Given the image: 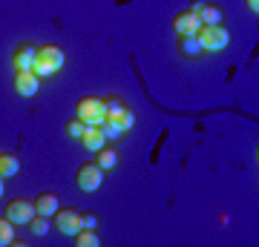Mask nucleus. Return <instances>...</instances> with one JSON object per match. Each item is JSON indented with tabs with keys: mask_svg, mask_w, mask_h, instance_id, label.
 <instances>
[{
	"mask_svg": "<svg viewBox=\"0 0 259 247\" xmlns=\"http://www.w3.org/2000/svg\"><path fill=\"white\" fill-rule=\"evenodd\" d=\"M66 55L64 49L58 43H44L37 46V55H35V64H32V72L37 75V78H52V75L64 66Z\"/></svg>",
	"mask_w": 259,
	"mask_h": 247,
	"instance_id": "obj_1",
	"label": "nucleus"
},
{
	"mask_svg": "<svg viewBox=\"0 0 259 247\" xmlns=\"http://www.w3.org/2000/svg\"><path fill=\"white\" fill-rule=\"evenodd\" d=\"M196 37H199V43H202L204 52H222L225 46L231 43V32L222 23H202L199 32H196Z\"/></svg>",
	"mask_w": 259,
	"mask_h": 247,
	"instance_id": "obj_2",
	"label": "nucleus"
},
{
	"mask_svg": "<svg viewBox=\"0 0 259 247\" xmlns=\"http://www.w3.org/2000/svg\"><path fill=\"white\" fill-rule=\"evenodd\" d=\"M75 115H78L83 124H98V127H101L104 118H107V104H104V98H98V95H87V98L78 101Z\"/></svg>",
	"mask_w": 259,
	"mask_h": 247,
	"instance_id": "obj_3",
	"label": "nucleus"
},
{
	"mask_svg": "<svg viewBox=\"0 0 259 247\" xmlns=\"http://www.w3.org/2000/svg\"><path fill=\"white\" fill-rule=\"evenodd\" d=\"M75 181H78V187H81L83 192H95V190L104 184V170L95 164V161H87V164L78 167Z\"/></svg>",
	"mask_w": 259,
	"mask_h": 247,
	"instance_id": "obj_4",
	"label": "nucleus"
},
{
	"mask_svg": "<svg viewBox=\"0 0 259 247\" xmlns=\"http://www.w3.org/2000/svg\"><path fill=\"white\" fill-rule=\"evenodd\" d=\"M3 216H6L15 227L29 224L32 216H35V202H29V199H12V202L6 204V213H3Z\"/></svg>",
	"mask_w": 259,
	"mask_h": 247,
	"instance_id": "obj_5",
	"label": "nucleus"
},
{
	"mask_svg": "<svg viewBox=\"0 0 259 247\" xmlns=\"http://www.w3.org/2000/svg\"><path fill=\"white\" fill-rule=\"evenodd\" d=\"M55 227L64 233V236H75L81 230V213L72 210V207H58L55 210Z\"/></svg>",
	"mask_w": 259,
	"mask_h": 247,
	"instance_id": "obj_6",
	"label": "nucleus"
},
{
	"mask_svg": "<svg viewBox=\"0 0 259 247\" xmlns=\"http://www.w3.org/2000/svg\"><path fill=\"white\" fill-rule=\"evenodd\" d=\"M35 55H37V43L20 40V43L15 46V52H12V64H15V69H32Z\"/></svg>",
	"mask_w": 259,
	"mask_h": 247,
	"instance_id": "obj_7",
	"label": "nucleus"
},
{
	"mask_svg": "<svg viewBox=\"0 0 259 247\" xmlns=\"http://www.w3.org/2000/svg\"><path fill=\"white\" fill-rule=\"evenodd\" d=\"M199 26H202V20H199V15L190 12V9H182V12L173 15V29H176V35H196Z\"/></svg>",
	"mask_w": 259,
	"mask_h": 247,
	"instance_id": "obj_8",
	"label": "nucleus"
},
{
	"mask_svg": "<svg viewBox=\"0 0 259 247\" xmlns=\"http://www.w3.org/2000/svg\"><path fill=\"white\" fill-rule=\"evenodd\" d=\"M37 86H40V78L32 69H18L15 72V89H18V95L32 98V95H37Z\"/></svg>",
	"mask_w": 259,
	"mask_h": 247,
	"instance_id": "obj_9",
	"label": "nucleus"
},
{
	"mask_svg": "<svg viewBox=\"0 0 259 247\" xmlns=\"http://www.w3.org/2000/svg\"><path fill=\"white\" fill-rule=\"evenodd\" d=\"M78 141H81L90 153H98V150L107 144V138H104V132H101V127H98V124H87V127H83V135L78 138Z\"/></svg>",
	"mask_w": 259,
	"mask_h": 247,
	"instance_id": "obj_10",
	"label": "nucleus"
},
{
	"mask_svg": "<svg viewBox=\"0 0 259 247\" xmlns=\"http://www.w3.org/2000/svg\"><path fill=\"white\" fill-rule=\"evenodd\" d=\"M118 161H121L118 150H115V146H110V144H104L101 150L95 153V164L101 167V170H115V167H118Z\"/></svg>",
	"mask_w": 259,
	"mask_h": 247,
	"instance_id": "obj_11",
	"label": "nucleus"
},
{
	"mask_svg": "<svg viewBox=\"0 0 259 247\" xmlns=\"http://www.w3.org/2000/svg\"><path fill=\"white\" fill-rule=\"evenodd\" d=\"M179 52L185 58H190V61H196L199 55H204L202 43H199V37L196 35H179Z\"/></svg>",
	"mask_w": 259,
	"mask_h": 247,
	"instance_id": "obj_12",
	"label": "nucleus"
},
{
	"mask_svg": "<svg viewBox=\"0 0 259 247\" xmlns=\"http://www.w3.org/2000/svg\"><path fill=\"white\" fill-rule=\"evenodd\" d=\"M58 207H61V204H58L55 192H40L35 199V213H40V216H55Z\"/></svg>",
	"mask_w": 259,
	"mask_h": 247,
	"instance_id": "obj_13",
	"label": "nucleus"
},
{
	"mask_svg": "<svg viewBox=\"0 0 259 247\" xmlns=\"http://www.w3.org/2000/svg\"><path fill=\"white\" fill-rule=\"evenodd\" d=\"M18 170H20L18 156H12V153H0V175H3V178H9V175H15Z\"/></svg>",
	"mask_w": 259,
	"mask_h": 247,
	"instance_id": "obj_14",
	"label": "nucleus"
},
{
	"mask_svg": "<svg viewBox=\"0 0 259 247\" xmlns=\"http://www.w3.org/2000/svg\"><path fill=\"white\" fill-rule=\"evenodd\" d=\"M199 20H202V23H222V6L204 3V9L199 12Z\"/></svg>",
	"mask_w": 259,
	"mask_h": 247,
	"instance_id": "obj_15",
	"label": "nucleus"
},
{
	"mask_svg": "<svg viewBox=\"0 0 259 247\" xmlns=\"http://www.w3.org/2000/svg\"><path fill=\"white\" fill-rule=\"evenodd\" d=\"M75 244L78 247H98L101 238H98L95 230H78V233H75Z\"/></svg>",
	"mask_w": 259,
	"mask_h": 247,
	"instance_id": "obj_16",
	"label": "nucleus"
},
{
	"mask_svg": "<svg viewBox=\"0 0 259 247\" xmlns=\"http://www.w3.org/2000/svg\"><path fill=\"white\" fill-rule=\"evenodd\" d=\"M15 241V224L6 216H0V247H6Z\"/></svg>",
	"mask_w": 259,
	"mask_h": 247,
	"instance_id": "obj_17",
	"label": "nucleus"
},
{
	"mask_svg": "<svg viewBox=\"0 0 259 247\" xmlns=\"http://www.w3.org/2000/svg\"><path fill=\"white\" fill-rule=\"evenodd\" d=\"M29 230H32L35 236H47V233H49V216L35 213V216H32V221H29Z\"/></svg>",
	"mask_w": 259,
	"mask_h": 247,
	"instance_id": "obj_18",
	"label": "nucleus"
},
{
	"mask_svg": "<svg viewBox=\"0 0 259 247\" xmlns=\"http://www.w3.org/2000/svg\"><path fill=\"white\" fill-rule=\"evenodd\" d=\"M83 127H87V124H83L78 115H72V118L64 124V132H66L69 138H81V135H83Z\"/></svg>",
	"mask_w": 259,
	"mask_h": 247,
	"instance_id": "obj_19",
	"label": "nucleus"
},
{
	"mask_svg": "<svg viewBox=\"0 0 259 247\" xmlns=\"http://www.w3.org/2000/svg\"><path fill=\"white\" fill-rule=\"evenodd\" d=\"M101 132H104V138H107V144H110V141H118L124 129H121L118 124H112V121H104V124H101Z\"/></svg>",
	"mask_w": 259,
	"mask_h": 247,
	"instance_id": "obj_20",
	"label": "nucleus"
},
{
	"mask_svg": "<svg viewBox=\"0 0 259 247\" xmlns=\"http://www.w3.org/2000/svg\"><path fill=\"white\" fill-rule=\"evenodd\" d=\"M98 221H101V219H98L93 210L81 213V230H98Z\"/></svg>",
	"mask_w": 259,
	"mask_h": 247,
	"instance_id": "obj_21",
	"label": "nucleus"
},
{
	"mask_svg": "<svg viewBox=\"0 0 259 247\" xmlns=\"http://www.w3.org/2000/svg\"><path fill=\"white\" fill-rule=\"evenodd\" d=\"M204 3H207V0H193V3L187 6V9H190V12H196V15H199V12L204 9Z\"/></svg>",
	"mask_w": 259,
	"mask_h": 247,
	"instance_id": "obj_22",
	"label": "nucleus"
},
{
	"mask_svg": "<svg viewBox=\"0 0 259 247\" xmlns=\"http://www.w3.org/2000/svg\"><path fill=\"white\" fill-rule=\"evenodd\" d=\"M245 3H248V9L253 12V15H256V12H259V0H245Z\"/></svg>",
	"mask_w": 259,
	"mask_h": 247,
	"instance_id": "obj_23",
	"label": "nucleus"
},
{
	"mask_svg": "<svg viewBox=\"0 0 259 247\" xmlns=\"http://www.w3.org/2000/svg\"><path fill=\"white\" fill-rule=\"evenodd\" d=\"M3 187H6V184H3V175H0V195H3Z\"/></svg>",
	"mask_w": 259,
	"mask_h": 247,
	"instance_id": "obj_24",
	"label": "nucleus"
}]
</instances>
